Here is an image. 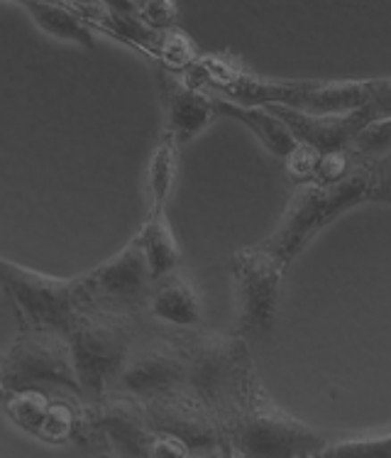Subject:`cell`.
Segmentation results:
<instances>
[{
	"instance_id": "cell-1",
	"label": "cell",
	"mask_w": 391,
	"mask_h": 458,
	"mask_svg": "<svg viewBox=\"0 0 391 458\" xmlns=\"http://www.w3.org/2000/svg\"><path fill=\"white\" fill-rule=\"evenodd\" d=\"M184 81L208 94L223 96L230 101L250 106H287L304 113H343L374 101H389L391 81L382 79H343V81H320V79H270L247 72L237 59L228 55L196 56L181 69Z\"/></svg>"
},
{
	"instance_id": "cell-2",
	"label": "cell",
	"mask_w": 391,
	"mask_h": 458,
	"mask_svg": "<svg viewBox=\"0 0 391 458\" xmlns=\"http://www.w3.org/2000/svg\"><path fill=\"white\" fill-rule=\"evenodd\" d=\"M389 199V157L357 159L353 169L336 182L306 179L291 194L279 224L260 245L281 265H289L328 224L354 206Z\"/></svg>"
},
{
	"instance_id": "cell-3",
	"label": "cell",
	"mask_w": 391,
	"mask_h": 458,
	"mask_svg": "<svg viewBox=\"0 0 391 458\" xmlns=\"http://www.w3.org/2000/svg\"><path fill=\"white\" fill-rule=\"evenodd\" d=\"M187 353L184 383L223 421V429L240 410L250 387L257 383L243 336H225L208 328H181Z\"/></svg>"
},
{
	"instance_id": "cell-4",
	"label": "cell",
	"mask_w": 391,
	"mask_h": 458,
	"mask_svg": "<svg viewBox=\"0 0 391 458\" xmlns=\"http://www.w3.org/2000/svg\"><path fill=\"white\" fill-rule=\"evenodd\" d=\"M140 314L105 304H86L74 324L66 328V338L74 356L79 393L86 403L101 400L121 373L125 356L137 336Z\"/></svg>"
},
{
	"instance_id": "cell-5",
	"label": "cell",
	"mask_w": 391,
	"mask_h": 458,
	"mask_svg": "<svg viewBox=\"0 0 391 458\" xmlns=\"http://www.w3.org/2000/svg\"><path fill=\"white\" fill-rule=\"evenodd\" d=\"M328 437L291 417L260 380L225 427V454L240 456H318Z\"/></svg>"
},
{
	"instance_id": "cell-6",
	"label": "cell",
	"mask_w": 391,
	"mask_h": 458,
	"mask_svg": "<svg viewBox=\"0 0 391 458\" xmlns=\"http://www.w3.org/2000/svg\"><path fill=\"white\" fill-rule=\"evenodd\" d=\"M0 287L8 292L20 317L28 324L64 331L74 324L79 311L91 304L81 277H54L47 272L29 270L0 258Z\"/></svg>"
},
{
	"instance_id": "cell-7",
	"label": "cell",
	"mask_w": 391,
	"mask_h": 458,
	"mask_svg": "<svg viewBox=\"0 0 391 458\" xmlns=\"http://www.w3.org/2000/svg\"><path fill=\"white\" fill-rule=\"evenodd\" d=\"M3 380L8 390L59 385L81 397L74 356L64 331L22 321L20 334L3 356Z\"/></svg>"
},
{
	"instance_id": "cell-8",
	"label": "cell",
	"mask_w": 391,
	"mask_h": 458,
	"mask_svg": "<svg viewBox=\"0 0 391 458\" xmlns=\"http://www.w3.org/2000/svg\"><path fill=\"white\" fill-rule=\"evenodd\" d=\"M228 267L235 280L237 336H264L277 317L287 265H281L264 245L254 243L252 248L237 250L228 262Z\"/></svg>"
},
{
	"instance_id": "cell-9",
	"label": "cell",
	"mask_w": 391,
	"mask_h": 458,
	"mask_svg": "<svg viewBox=\"0 0 391 458\" xmlns=\"http://www.w3.org/2000/svg\"><path fill=\"white\" fill-rule=\"evenodd\" d=\"M187 380V353L181 344V328L164 324L162 328H145L132 341L115 385L125 393L147 397Z\"/></svg>"
},
{
	"instance_id": "cell-10",
	"label": "cell",
	"mask_w": 391,
	"mask_h": 458,
	"mask_svg": "<svg viewBox=\"0 0 391 458\" xmlns=\"http://www.w3.org/2000/svg\"><path fill=\"white\" fill-rule=\"evenodd\" d=\"M149 427L159 437H171L187 449L225 451L223 421L187 383L140 397Z\"/></svg>"
},
{
	"instance_id": "cell-11",
	"label": "cell",
	"mask_w": 391,
	"mask_h": 458,
	"mask_svg": "<svg viewBox=\"0 0 391 458\" xmlns=\"http://www.w3.org/2000/svg\"><path fill=\"white\" fill-rule=\"evenodd\" d=\"M81 284L88 301L105 307L125 309L142 314L147 309L154 277L149 272L147 258L140 243L132 238L121 253L98 265L88 275H81Z\"/></svg>"
},
{
	"instance_id": "cell-12",
	"label": "cell",
	"mask_w": 391,
	"mask_h": 458,
	"mask_svg": "<svg viewBox=\"0 0 391 458\" xmlns=\"http://www.w3.org/2000/svg\"><path fill=\"white\" fill-rule=\"evenodd\" d=\"M389 106L391 101H374L343 113H304L287 108V106H277V103H271L267 108L279 115L281 123L289 128L298 142L313 148L320 155V152L347 150L350 140L367 123L389 115Z\"/></svg>"
},
{
	"instance_id": "cell-13",
	"label": "cell",
	"mask_w": 391,
	"mask_h": 458,
	"mask_svg": "<svg viewBox=\"0 0 391 458\" xmlns=\"http://www.w3.org/2000/svg\"><path fill=\"white\" fill-rule=\"evenodd\" d=\"M159 91L167 111V131L174 132L179 145H187L215 121L213 96L187 84L184 76L169 69L159 66Z\"/></svg>"
},
{
	"instance_id": "cell-14",
	"label": "cell",
	"mask_w": 391,
	"mask_h": 458,
	"mask_svg": "<svg viewBox=\"0 0 391 458\" xmlns=\"http://www.w3.org/2000/svg\"><path fill=\"white\" fill-rule=\"evenodd\" d=\"M145 311L169 327H198L201 324V297H198L194 282L181 270H174L154 282Z\"/></svg>"
},
{
	"instance_id": "cell-15",
	"label": "cell",
	"mask_w": 391,
	"mask_h": 458,
	"mask_svg": "<svg viewBox=\"0 0 391 458\" xmlns=\"http://www.w3.org/2000/svg\"><path fill=\"white\" fill-rule=\"evenodd\" d=\"M213 96V108L218 115H225V118H235L237 123H243L247 131H252L257 135V140L271 152L277 155L284 162L296 152V148L301 142L291 135V131L281 123V118L277 113L267 108V106H250V103H237L230 101V98H223V96Z\"/></svg>"
},
{
	"instance_id": "cell-16",
	"label": "cell",
	"mask_w": 391,
	"mask_h": 458,
	"mask_svg": "<svg viewBox=\"0 0 391 458\" xmlns=\"http://www.w3.org/2000/svg\"><path fill=\"white\" fill-rule=\"evenodd\" d=\"M140 243L142 253L147 258L149 272L154 282L169 272L179 270L181 265V248L177 243V235L171 231L167 218V208H147V218L135 235Z\"/></svg>"
},
{
	"instance_id": "cell-17",
	"label": "cell",
	"mask_w": 391,
	"mask_h": 458,
	"mask_svg": "<svg viewBox=\"0 0 391 458\" xmlns=\"http://www.w3.org/2000/svg\"><path fill=\"white\" fill-rule=\"evenodd\" d=\"M12 3L25 8L29 18L35 20V25L52 38L74 42V45L88 49L96 47L94 28L79 18L74 10L64 3H59V0H12Z\"/></svg>"
},
{
	"instance_id": "cell-18",
	"label": "cell",
	"mask_w": 391,
	"mask_h": 458,
	"mask_svg": "<svg viewBox=\"0 0 391 458\" xmlns=\"http://www.w3.org/2000/svg\"><path fill=\"white\" fill-rule=\"evenodd\" d=\"M179 140L171 131H162L157 148L152 150L147 162V177H145V189H147V208H167L169 197L174 191L179 174Z\"/></svg>"
},
{
	"instance_id": "cell-19",
	"label": "cell",
	"mask_w": 391,
	"mask_h": 458,
	"mask_svg": "<svg viewBox=\"0 0 391 458\" xmlns=\"http://www.w3.org/2000/svg\"><path fill=\"white\" fill-rule=\"evenodd\" d=\"M3 403H5V411L10 414V420L15 421L18 427H22L29 434H35V437H42L52 400L39 387L8 390V394L3 397Z\"/></svg>"
},
{
	"instance_id": "cell-20",
	"label": "cell",
	"mask_w": 391,
	"mask_h": 458,
	"mask_svg": "<svg viewBox=\"0 0 391 458\" xmlns=\"http://www.w3.org/2000/svg\"><path fill=\"white\" fill-rule=\"evenodd\" d=\"M391 434L384 431L379 437L367 434V437H347V439L330 441L323 444L318 456H389Z\"/></svg>"
},
{
	"instance_id": "cell-21",
	"label": "cell",
	"mask_w": 391,
	"mask_h": 458,
	"mask_svg": "<svg viewBox=\"0 0 391 458\" xmlns=\"http://www.w3.org/2000/svg\"><path fill=\"white\" fill-rule=\"evenodd\" d=\"M196 59L194 42L179 28H169L159 32L157 42V62L162 66H169L174 72L187 69Z\"/></svg>"
},
{
	"instance_id": "cell-22",
	"label": "cell",
	"mask_w": 391,
	"mask_h": 458,
	"mask_svg": "<svg viewBox=\"0 0 391 458\" xmlns=\"http://www.w3.org/2000/svg\"><path fill=\"white\" fill-rule=\"evenodd\" d=\"M135 18L152 30H169L177 28L179 13L174 0H140Z\"/></svg>"
},
{
	"instance_id": "cell-23",
	"label": "cell",
	"mask_w": 391,
	"mask_h": 458,
	"mask_svg": "<svg viewBox=\"0 0 391 458\" xmlns=\"http://www.w3.org/2000/svg\"><path fill=\"white\" fill-rule=\"evenodd\" d=\"M115 13H125V15H135V10L140 5V0H105Z\"/></svg>"
},
{
	"instance_id": "cell-24",
	"label": "cell",
	"mask_w": 391,
	"mask_h": 458,
	"mask_svg": "<svg viewBox=\"0 0 391 458\" xmlns=\"http://www.w3.org/2000/svg\"><path fill=\"white\" fill-rule=\"evenodd\" d=\"M8 394V387H5V380H3V353H0V400Z\"/></svg>"
},
{
	"instance_id": "cell-25",
	"label": "cell",
	"mask_w": 391,
	"mask_h": 458,
	"mask_svg": "<svg viewBox=\"0 0 391 458\" xmlns=\"http://www.w3.org/2000/svg\"><path fill=\"white\" fill-rule=\"evenodd\" d=\"M59 3H64V5H69V3H71V0H59Z\"/></svg>"
}]
</instances>
